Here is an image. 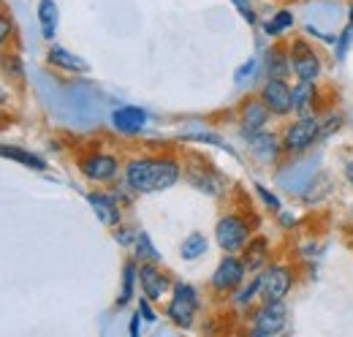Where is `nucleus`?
<instances>
[{
	"instance_id": "bb28decb",
	"label": "nucleus",
	"mask_w": 353,
	"mask_h": 337,
	"mask_svg": "<svg viewBox=\"0 0 353 337\" xmlns=\"http://www.w3.org/2000/svg\"><path fill=\"white\" fill-rule=\"evenodd\" d=\"M139 272H136V264L128 261L125 264V275H123V296H120V305H128V299L133 294V278H136Z\"/></svg>"
},
{
	"instance_id": "39448f33",
	"label": "nucleus",
	"mask_w": 353,
	"mask_h": 337,
	"mask_svg": "<svg viewBox=\"0 0 353 337\" xmlns=\"http://www.w3.org/2000/svg\"><path fill=\"white\" fill-rule=\"evenodd\" d=\"M294 289V272L288 264H269L261 269V302H283Z\"/></svg>"
},
{
	"instance_id": "a211bd4d",
	"label": "nucleus",
	"mask_w": 353,
	"mask_h": 337,
	"mask_svg": "<svg viewBox=\"0 0 353 337\" xmlns=\"http://www.w3.org/2000/svg\"><path fill=\"white\" fill-rule=\"evenodd\" d=\"M266 258H269V242H266L264 237L250 240V242H248V251L242 256L248 272H261L266 267Z\"/></svg>"
},
{
	"instance_id": "c756f323",
	"label": "nucleus",
	"mask_w": 353,
	"mask_h": 337,
	"mask_svg": "<svg viewBox=\"0 0 353 337\" xmlns=\"http://www.w3.org/2000/svg\"><path fill=\"white\" fill-rule=\"evenodd\" d=\"M231 3L239 8V14H242L250 25H256V11H253V3H250V0H231Z\"/></svg>"
},
{
	"instance_id": "c9c22d12",
	"label": "nucleus",
	"mask_w": 353,
	"mask_h": 337,
	"mask_svg": "<svg viewBox=\"0 0 353 337\" xmlns=\"http://www.w3.org/2000/svg\"><path fill=\"white\" fill-rule=\"evenodd\" d=\"M345 177H348V182L353 185V161H348V166H345Z\"/></svg>"
},
{
	"instance_id": "6ab92c4d",
	"label": "nucleus",
	"mask_w": 353,
	"mask_h": 337,
	"mask_svg": "<svg viewBox=\"0 0 353 337\" xmlns=\"http://www.w3.org/2000/svg\"><path fill=\"white\" fill-rule=\"evenodd\" d=\"M49 63L52 66H57V68H65V71H88V63L85 60H79L77 55H71L68 49H63V46H52L49 49Z\"/></svg>"
},
{
	"instance_id": "ddd939ff",
	"label": "nucleus",
	"mask_w": 353,
	"mask_h": 337,
	"mask_svg": "<svg viewBox=\"0 0 353 337\" xmlns=\"http://www.w3.org/2000/svg\"><path fill=\"white\" fill-rule=\"evenodd\" d=\"M248 144H250L253 158L261 161V164H274V161L280 158V153H283V139H280L277 133H272V131H259V133H253V136L248 139Z\"/></svg>"
},
{
	"instance_id": "f704fd0d",
	"label": "nucleus",
	"mask_w": 353,
	"mask_h": 337,
	"mask_svg": "<svg viewBox=\"0 0 353 337\" xmlns=\"http://www.w3.org/2000/svg\"><path fill=\"white\" fill-rule=\"evenodd\" d=\"M131 335L133 337L139 335V316H133V321H131Z\"/></svg>"
},
{
	"instance_id": "2f4dec72",
	"label": "nucleus",
	"mask_w": 353,
	"mask_h": 337,
	"mask_svg": "<svg viewBox=\"0 0 353 337\" xmlns=\"http://www.w3.org/2000/svg\"><path fill=\"white\" fill-rule=\"evenodd\" d=\"M8 36H11V19L6 14H0V46L8 41Z\"/></svg>"
},
{
	"instance_id": "cd10ccee",
	"label": "nucleus",
	"mask_w": 353,
	"mask_h": 337,
	"mask_svg": "<svg viewBox=\"0 0 353 337\" xmlns=\"http://www.w3.org/2000/svg\"><path fill=\"white\" fill-rule=\"evenodd\" d=\"M351 41H353V25H348V28L340 33V39H337V57H345Z\"/></svg>"
},
{
	"instance_id": "e433bc0d",
	"label": "nucleus",
	"mask_w": 353,
	"mask_h": 337,
	"mask_svg": "<svg viewBox=\"0 0 353 337\" xmlns=\"http://www.w3.org/2000/svg\"><path fill=\"white\" fill-rule=\"evenodd\" d=\"M3 101H6V93H3V90H0V106H3Z\"/></svg>"
},
{
	"instance_id": "1a4fd4ad",
	"label": "nucleus",
	"mask_w": 353,
	"mask_h": 337,
	"mask_svg": "<svg viewBox=\"0 0 353 337\" xmlns=\"http://www.w3.org/2000/svg\"><path fill=\"white\" fill-rule=\"evenodd\" d=\"M245 275H248V267H245V261L239 258V256H234V253H225L223 256V261L218 264V269H215V275H212V289L215 291H223V294H228V291H236L239 286H242V280H245Z\"/></svg>"
},
{
	"instance_id": "72a5a7b5",
	"label": "nucleus",
	"mask_w": 353,
	"mask_h": 337,
	"mask_svg": "<svg viewBox=\"0 0 353 337\" xmlns=\"http://www.w3.org/2000/svg\"><path fill=\"white\" fill-rule=\"evenodd\" d=\"M117 240H120L123 245H128V242H131V234H128V231H117Z\"/></svg>"
},
{
	"instance_id": "9b49d317",
	"label": "nucleus",
	"mask_w": 353,
	"mask_h": 337,
	"mask_svg": "<svg viewBox=\"0 0 353 337\" xmlns=\"http://www.w3.org/2000/svg\"><path fill=\"white\" fill-rule=\"evenodd\" d=\"M79 168H82V174L92 180V182H109V180H114L117 177V158L114 155H106V153H92V155H85L82 161H79Z\"/></svg>"
},
{
	"instance_id": "4be33fe9",
	"label": "nucleus",
	"mask_w": 353,
	"mask_h": 337,
	"mask_svg": "<svg viewBox=\"0 0 353 337\" xmlns=\"http://www.w3.org/2000/svg\"><path fill=\"white\" fill-rule=\"evenodd\" d=\"M0 155H3V158H11V161H19L22 166L39 168V171H44L46 168V164L39 158V155L25 153V150H19V147H0Z\"/></svg>"
},
{
	"instance_id": "f8f14e48",
	"label": "nucleus",
	"mask_w": 353,
	"mask_h": 337,
	"mask_svg": "<svg viewBox=\"0 0 353 337\" xmlns=\"http://www.w3.org/2000/svg\"><path fill=\"white\" fill-rule=\"evenodd\" d=\"M269 117H272V112L266 109V104L261 98H250V101H245L242 104V117H239V131L250 139L253 133H259V131H264L266 123H269Z\"/></svg>"
},
{
	"instance_id": "4c0bfd02",
	"label": "nucleus",
	"mask_w": 353,
	"mask_h": 337,
	"mask_svg": "<svg viewBox=\"0 0 353 337\" xmlns=\"http://www.w3.org/2000/svg\"><path fill=\"white\" fill-rule=\"evenodd\" d=\"M351 25H353V3H351Z\"/></svg>"
},
{
	"instance_id": "9d476101",
	"label": "nucleus",
	"mask_w": 353,
	"mask_h": 337,
	"mask_svg": "<svg viewBox=\"0 0 353 337\" xmlns=\"http://www.w3.org/2000/svg\"><path fill=\"white\" fill-rule=\"evenodd\" d=\"M139 283H141V291H144V296H147L150 302L163 299V296L169 294V289H172L169 275L161 272V269L155 267V261H144V264L139 267Z\"/></svg>"
},
{
	"instance_id": "0eeeda50",
	"label": "nucleus",
	"mask_w": 353,
	"mask_h": 337,
	"mask_svg": "<svg viewBox=\"0 0 353 337\" xmlns=\"http://www.w3.org/2000/svg\"><path fill=\"white\" fill-rule=\"evenodd\" d=\"M196 310H199V294H196V289L188 286V283H176L174 294H172V302H169V307H166V316L172 318V324L188 329V327L193 324Z\"/></svg>"
},
{
	"instance_id": "5701e85b",
	"label": "nucleus",
	"mask_w": 353,
	"mask_h": 337,
	"mask_svg": "<svg viewBox=\"0 0 353 337\" xmlns=\"http://www.w3.org/2000/svg\"><path fill=\"white\" fill-rule=\"evenodd\" d=\"M343 128V115L340 112H321L318 115V142H323V139H329L334 131H340Z\"/></svg>"
},
{
	"instance_id": "423d86ee",
	"label": "nucleus",
	"mask_w": 353,
	"mask_h": 337,
	"mask_svg": "<svg viewBox=\"0 0 353 337\" xmlns=\"http://www.w3.org/2000/svg\"><path fill=\"white\" fill-rule=\"evenodd\" d=\"M288 324V310L283 302H261V307L253 313V327L250 332L256 337L280 335Z\"/></svg>"
},
{
	"instance_id": "6e6552de",
	"label": "nucleus",
	"mask_w": 353,
	"mask_h": 337,
	"mask_svg": "<svg viewBox=\"0 0 353 337\" xmlns=\"http://www.w3.org/2000/svg\"><path fill=\"white\" fill-rule=\"evenodd\" d=\"M259 98L266 104V109L274 115V117H285L294 112V87H288L285 79H266Z\"/></svg>"
},
{
	"instance_id": "c85d7f7f",
	"label": "nucleus",
	"mask_w": 353,
	"mask_h": 337,
	"mask_svg": "<svg viewBox=\"0 0 353 337\" xmlns=\"http://www.w3.org/2000/svg\"><path fill=\"white\" fill-rule=\"evenodd\" d=\"M256 193H259V196L264 199V204L269 207V210H272V212H280V199H277L274 193H269L264 185H256Z\"/></svg>"
},
{
	"instance_id": "f257e3e1",
	"label": "nucleus",
	"mask_w": 353,
	"mask_h": 337,
	"mask_svg": "<svg viewBox=\"0 0 353 337\" xmlns=\"http://www.w3.org/2000/svg\"><path fill=\"white\" fill-rule=\"evenodd\" d=\"M179 164L172 158H136L125 166V185L136 193H158L176 185Z\"/></svg>"
},
{
	"instance_id": "dca6fc26",
	"label": "nucleus",
	"mask_w": 353,
	"mask_h": 337,
	"mask_svg": "<svg viewBox=\"0 0 353 337\" xmlns=\"http://www.w3.org/2000/svg\"><path fill=\"white\" fill-rule=\"evenodd\" d=\"M112 120H114V128L123 133H139L147 123V112L139 106H123L112 115Z\"/></svg>"
},
{
	"instance_id": "b1692460",
	"label": "nucleus",
	"mask_w": 353,
	"mask_h": 337,
	"mask_svg": "<svg viewBox=\"0 0 353 337\" xmlns=\"http://www.w3.org/2000/svg\"><path fill=\"white\" fill-rule=\"evenodd\" d=\"M256 296H261V272H259V275H256V278H253V280H250L239 294L234 296V302H236L239 307H245V305H250Z\"/></svg>"
},
{
	"instance_id": "f03ea898",
	"label": "nucleus",
	"mask_w": 353,
	"mask_h": 337,
	"mask_svg": "<svg viewBox=\"0 0 353 337\" xmlns=\"http://www.w3.org/2000/svg\"><path fill=\"white\" fill-rule=\"evenodd\" d=\"M288 57H291V71L296 74V79L302 82H318L323 74V60L321 52L302 36L291 39L288 44Z\"/></svg>"
},
{
	"instance_id": "393cba45",
	"label": "nucleus",
	"mask_w": 353,
	"mask_h": 337,
	"mask_svg": "<svg viewBox=\"0 0 353 337\" xmlns=\"http://www.w3.org/2000/svg\"><path fill=\"white\" fill-rule=\"evenodd\" d=\"M291 25H294L291 11H277V14H274V19H272V22H266L264 30L269 33V36H280V33H283V30H288Z\"/></svg>"
},
{
	"instance_id": "4468645a",
	"label": "nucleus",
	"mask_w": 353,
	"mask_h": 337,
	"mask_svg": "<svg viewBox=\"0 0 353 337\" xmlns=\"http://www.w3.org/2000/svg\"><path fill=\"white\" fill-rule=\"evenodd\" d=\"M318 98H321V93H318V87L315 82H296L294 87V112L302 117V115H318L321 112V106H318Z\"/></svg>"
},
{
	"instance_id": "473e14b6",
	"label": "nucleus",
	"mask_w": 353,
	"mask_h": 337,
	"mask_svg": "<svg viewBox=\"0 0 353 337\" xmlns=\"http://www.w3.org/2000/svg\"><path fill=\"white\" fill-rule=\"evenodd\" d=\"M253 68H256V60H248V63H245V66L236 71V82H242V79H245V77H248Z\"/></svg>"
},
{
	"instance_id": "412c9836",
	"label": "nucleus",
	"mask_w": 353,
	"mask_h": 337,
	"mask_svg": "<svg viewBox=\"0 0 353 337\" xmlns=\"http://www.w3.org/2000/svg\"><path fill=\"white\" fill-rule=\"evenodd\" d=\"M39 22H41L44 39H52L54 36V25H57V6H54V0H41L39 3Z\"/></svg>"
},
{
	"instance_id": "7c9ffc66",
	"label": "nucleus",
	"mask_w": 353,
	"mask_h": 337,
	"mask_svg": "<svg viewBox=\"0 0 353 337\" xmlns=\"http://www.w3.org/2000/svg\"><path fill=\"white\" fill-rule=\"evenodd\" d=\"M139 313H141V318H144V321H155V313H152V307H150V299H147V296H141V299H139Z\"/></svg>"
},
{
	"instance_id": "aec40b11",
	"label": "nucleus",
	"mask_w": 353,
	"mask_h": 337,
	"mask_svg": "<svg viewBox=\"0 0 353 337\" xmlns=\"http://www.w3.org/2000/svg\"><path fill=\"white\" fill-rule=\"evenodd\" d=\"M204 251H207V237L199 234V231L188 234V237L182 240V245H179V256H182L185 261H193V258L204 256Z\"/></svg>"
},
{
	"instance_id": "2eb2a0df",
	"label": "nucleus",
	"mask_w": 353,
	"mask_h": 337,
	"mask_svg": "<svg viewBox=\"0 0 353 337\" xmlns=\"http://www.w3.org/2000/svg\"><path fill=\"white\" fill-rule=\"evenodd\" d=\"M266 74L272 79H288L294 71H291V57H288V46L285 44H274L269 52H266Z\"/></svg>"
},
{
	"instance_id": "a878e982",
	"label": "nucleus",
	"mask_w": 353,
	"mask_h": 337,
	"mask_svg": "<svg viewBox=\"0 0 353 337\" xmlns=\"http://www.w3.org/2000/svg\"><path fill=\"white\" fill-rule=\"evenodd\" d=\"M136 256L139 258H144V261H158L161 256H158V251L152 248V242H150V237L141 231V234H136Z\"/></svg>"
},
{
	"instance_id": "7ed1b4c3",
	"label": "nucleus",
	"mask_w": 353,
	"mask_h": 337,
	"mask_svg": "<svg viewBox=\"0 0 353 337\" xmlns=\"http://www.w3.org/2000/svg\"><path fill=\"white\" fill-rule=\"evenodd\" d=\"M280 139H283V153L288 155H299L310 150L318 142V115H302L299 120L288 123Z\"/></svg>"
},
{
	"instance_id": "20e7f679",
	"label": "nucleus",
	"mask_w": 353,
	"mask_h": 337,
	"mask_svg": "<svg viewBox=\"0 0 353 337\" xmlns=\"http://www.w3.org/2000/svg\"><path fill=\"white\" fill-rule=\"evenodd\" d=\"M215 240L225 253H236L242 251L248 242H250V220L231 212V215H223L215 226Z\"/></svg>"
},
{
	"instance_id": "f3484780",
	"label": "nucleus",
	"mask_w": 353,
	"mask_h": 337,
	"mask_svg": "<svg viewBox=\"0 0 353 337\" xmlns=\"http://www.w3.org/2000/svg\"><path fill=\"white\" fill-rule=\"evenodd\" d=\"M90 204H92V210L95 215L101 218V223H106V226H117L120 223V207H117V202L109 196V193H90L88 196Z\"/></svg>"
}]
</instances>
